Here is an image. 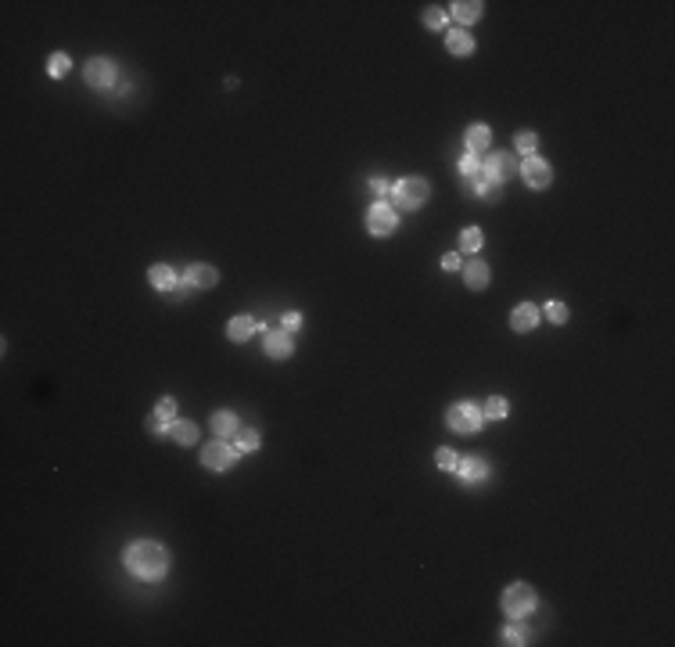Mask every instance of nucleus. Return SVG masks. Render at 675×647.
Returning a JSON list of instances; mask_svg holds the SVG:
<instances>
[{"label": "nucleus", "mask_w": 675, "mask_h": 647, "mask_svg": "<svg viewBox=\"0 0 675 647\" xmlns=\"http://www.w3.org/2000/svg\"><path fill=\"white\" fill-rule=\"evenodd\" d=\"M126 568H130L133 575H140V579H162L169 568V554L162 543H151V539H137V543L126 547L122 554Z\"/></svg>", "instance_id": "obj_1"}, {"label": "nucleus", "mask_w": 675, "mask_h": 647, "mask_svg": "<svg viewBox=\"0 0 675 647\" xmlns=\"http://www.w3.org/2000/svg\"><path fill=\"white\" fill-rule=\"evenodd\" d=\"M392 194H395L399 209H421L428 202L431 187H428V180H421V176H406V180H399V184H395Z\"/></svg>", "instance_id": "obj_2"}, {"label": "nucleus", "mask_w": 675, "mask_h": 647, "mask_svg": "<svg viewBox=\"0 0 675 647\" xmlns=\"http://www.w3.org/2000/svg\"><path fill=\"white\" fill-rule=\"evenodd\" d=\"M446 424L453 431H464V435H470V431H478L485 424V413H482V406H474V403H456L446 413Z\"/></svg>", "instance_id": "obj_3"}, {"label": "nucleus", "mask_w": 675, "mask_h": 647, "mask_svg": "<svg viewBox=\"0 0 675 647\" xmlns=\"http://www.w3.org/2000/svg\"><path fill=\"white\" fill-rule=\"evenodd\" d=\"M532 608H535V593H532V586L514 583V586L503 593V611H506L510 619H524Z\"/></svg>", "instance_id": "obj_4"}, {"label": "nucleus", "mask_w": 675, "mask_h": 647, "mask_svg": "<svg viewBox=\"0 0 675 647\" xmlns=\"http://www.w3.org/2000/svg\"><path fill=\"white\" fill-rule=\"evenodd\" d=\"M514 169H517V162H514V155H510V151H496V155H488L482 162V173H485V180H492V184H503V180H510V176H514Z\"/></svg>", "instance_id": "obj_5"}, {"label": "nucleus", "mask_w": 675, "mask_h": 647, "mask_svg": "<svg viewBox=\"0 0 675 647\" xmlns=\"http://www.w3.org/2000/svg\"><path fill=\"white\" fill-rule=\"evenodd\" d=\"M395 209L392 205H385V202H377V205H370V212H367V230L374 234V238H388V234L395 230Z\"/></svg>", "instance_id": "obj_6"}, {"label": "nucleus", "mask_w": 675, "mask_h": 647, "mask_svg": "<svg viewBox=\"0 0 675 647\" xmlns=\"http://www.w3.org/2000/svg\"><path fill=\"white\" fill-rule=\"evenodd\" d=\"M234 457H237V449L227 446L223 439H216V442H209L202 449V464L212 467V471H227V467H234Z\"/></svg>", "instance_id": "obj_7"}, {"label": "nucleus", "mask_w": 675, "mask_h": 647, "mask_svg": "<svg viewBox=\"0 0 675 647\" xmlns=\"http://www.w3.org/2000/svg\"><path fill=\"white\" fill-rule=\"evenodd\" d=\"M521 176H524V184L528 187H550V180H553V169H550V162H542V158H535V155H528L524 162H521Z\"/></svg>", "instance_id": "obj_8"}, {"label": "nucleus", "mask_w": 675, "mask_h": 647, "mask_svg": "<svg viewBox=\"0 0 675 647\" xmlns=\"http://www.w3.org/2000/svg\"><path fill=\"white\" fill-rule=\"evenodd\" d=\"M83 76H86V83H90V86L108 90V86L115 83V62H108V58H90V62H86V68H83Z\"/></svg>", "instance_id": "obj_9"}, {"label": "nucleus", "mask_w": 675, "mask_h": 647, "mask_svg": "<svg viewBox=\"0 0 675 647\" xmlns=\"http://www.w3.org/2000/svg\"><path fill=\"white\" fill-rule=\"evenodd\" d=\"M535 324H539V306H532V302H521L517 310L510 313V328L521 331V335H524V331H532Z\"/></svg>", "instance_id": "obj_10"}, {"label": "nucleus", "mask_w": 675, "mask_h": 647, "mask_svg": "<svg viewBox=\"0 0 675 647\" xmlns=\"http://www.w3.org/2000/svg\"><path fill=\"white\" fill-rule=\"evenodd\" d=\"M180 284H187V288H212L216 284V270L209 263H194V266H187V274H184V281H180Z\"/></svg>", "instance_id": "obj_11"}, {"label": "nucleus", "mask_w": 675, "mask_h": 647, "mask_svg": "<svg viewBox=\"0 0 675 647\" xmlns=\"http://www.w3.org/2000/svg\"><path fill=\"white\" fill-rule=\"evenodd\" d=\"M266 353L273 359H287L291 356V335L287 331H266Z\"/></svg>", "instance_id": "obj_12"}, {"label": "nucleus", "mask_w": 675, "mask_h": 647, "mask_svg": "<svg viewBox=\"0 0 675 647\" xmlns=\"http://www.w3.org/2000/svg\"><path fill=\"white\" fill-rule=\"evenodd\" d=\"M456 471H460L464 482H482V478L488 475V464H485L482 457H464L460 464H456Z\"/></svg>", "instance_id": "obj_13"}, {"label": "nucleus", "mask_w": 675, "mask_h": 647, "mask_svg": "<svg viewBox=\"0 0 675 647\" xmlns=\"http://www.w3.org/2000/svg\"><path fill=\"white\" fill-rule=\"evenodd\" d=\"M488 266L482 263V259H474V263H467L464 266V281H467V288H474V292H482V288L488 284Z\"/></svg>", "instance_id": "obj_14"}, {"label": "nucleus", "mask_w": 675, "mask_h": 647, "mask_svg": "<svg viewBox=\"0 0 675 647\" xmlns=\"http://www.w3.org/2000/svg\"><path fill=\"white\" fill-rule=\"evenodd\" d=\"M255 331H259V320H251V317H234L230 328H227V335H230L234 341H248Z\"/></svg>", "instance_id": "obj_15"}, {"label": "nucleus", "mask_w": 675, "mask_h": 647, "mask_svg": "<svg viewBox=\"0 0 675 647\" xmlns=\"http://www.w3.org/2000/svg\"><path fill=\"white\" fill-rule=\"evenodd\" d=\"M488 140H492V130H488V126H470V130H467V151L470 155H482L485 148H488Z\"/></svg>", "instance_id": "obj_16"}, {"label": "nucleus", "mask_w": 675, "mask_h": 647, "mask_svg": "<svg viewBox=\"0 0 675 647\" xmlns=\"http://www.w3.org/2000/svg\"><path fill=\"white\" fill-rule=\"evenodd\" d=\"M151 284L158 288V292H176V274H173V266H166V263H158V266H151Z\"/></svg>", "instance_id": "obj_17"}, {"label": "nucleus", "mask_w": 675, "mask_h": 647, "mask_svg": "<svg viewBox=\"0 0 675 647\" xmlns=\"http://www.w3.org/2000/svg\"><path fill=\"white\" fill-rule=\"evenodd\" d=\"M446 47H449V54H470V50H474V40H470L467 29H449Z\"/></svg>", "instance_id": "obj_18"}, {"label": "nucleus", "mask_w": 675, "mask_h": 647, "mask_svg": "<svg viewBox=\"0 0 675 647\" xmlns=\"http://www.w3.org/2000/svg\"><path fill=\"white\" fill-rule=\"evenodd\" d=\"M212 431L220 439H230V435H237V418H234V410H220L212 418Z\"/></svg>", "instance_id": "obj_19"}, {"label": "nucleus", "mask_w": 675, "mask_h": 647, "mask_svg": "<svg viewBox=\"0 0 675 647\" xmlns=\"http://www.w3.org/2000/svg\"><path fill=\"white\" fill-rule=\"evenodd\" d=\"M453 18H456V22H478V18H482V4H478V0H456V4H453Z\"/></svg>", "instance_id": "obj_20"}, {"label": "nucleus", "mask_w": 675, "mask_h": 647, "mask_svg": "<svg viewBox=\"0 0 675 647\" xmlns=\"http://www.w3.org/2000/svg\"><path fill=\"white\" fill-rule=\"evenodd\" d=\"M169 439H176L180 446H194L198 428H194L191 421H173V424H169Z\"/></svg>", "instance_id": "obj_21"}, {"label": "nucleus", "mask_w": 675, "mask_h": 647, "mask_svg": "<svg viewBox=\"0 0 675 647\" xmlns=\"http://www.w3.org/2000/svg\"><path fill=\"white\" fill-rule=\"evenodd\" d=\"M259 431H237V442H234V449H237V453H251V449H259Z\"/></svg>", "instance_id": "obj_22"}, {"label": "nucleus", "mask_w": 675, "mask_h": 647, "mask_svg": "<svg viewBox=\"0 0 675 647\" xmlns=\"http://www.w3.org/2000/svg\"><path fill=\"white\" fill-rule=\"evenodd\" d=\"M482 413H485V421H503L506 418V400L503 395H492V400L482 406Z\"/></svg>", "instance_id": "obj_23"}, {"label": "nucleus", "mask_w": 675, "mask_h": 647, "mask_svg": "<svg viewBox=\"0 0 675 647\" xmlns=\"http://www.w3.org/2000/svg\"><path fill=\"white\" fill-rule=\"evenodd\" d=\"M72 68V62H68V54H50V62H47V72H50V76L54 79H61L65 76V72Z\"/></svg>", "instance_id": "obj_24"}, {"label": "nucleus", "mask_w": 675, "mask_h": 647, "mask_svg": "<svg viewBox=\"0 0 675 647\" xmlns=\"http://www.w3.org/2000/svg\"><path fill=\"white\" fill-rule=\"evenodd\" d=\"M155 413H158V418L166 421V424H173V421H176V400H173V395H162L158 406H155Z\"/></svg>", "instance_id": "obj_25"}, {"label": "nucleus", "mask_w": 675, "mask_h": 647, "mask_svg": "<svg viewBox=\"0 0 675 647\" xmlns=\"http://www.w3.org/2000/svg\"><path fill=\"white\" fill-rule=\"evenodd\" d=\"M482 241H485V234H482L478 227H467V230L460 234V245H464L467 252H478V248H482Z\"/></svg>", "instance_id": "obj_26"}, {"label": "nucleus", "mask_w": 675, "mask_h": 647, "mask_svg": "<svg viewBox=\"0 0 675 647\" xmlns=\"http://www.w3.org/2000/svg\"><path fill=\"white\" fill-rule=\"evenodd\" d=\"M435 464H439L442 471H456V464H460V457H456V453H453L449 446H442L439 453H435Z\"/></svg>", "instance_id": "obj_27"}, {"label": "nucleus", "mask_w": 675, "mask_h": 647, "mask_svg": "<svg viewBox=\"0 0 675 647\" xmlns=\"http://www.w3.org/2000/svg\"><path fill=\"white\" fill-rule=\"evenodd\" d=\"M546 317H550V324H564V320H568V306L550 302V306H546Z\"/></svg>", "instance_id": "obj_28"}, {"label": "nucleus", "mask_w": 675, "mask_h": 647, "mask_svg": "<svg viewBox=\"0 0 675 647\" xmlns=\"http://www.w3.org/2000/svg\"><path fill=\"white\" fill-rule=\"evenodd\" d=\"M478 169H482V158L467 151V155L460 158V173H464V176H474V173H478Z\"/></svg>", "instance_id": "obj_29"}, {"label": "nucleus", "mask_w": 675, "mask_h": 647, "mask_svg": "<svg viewBox=\"0 0 675 647\" xmlns=\"http://www.w3.org/2000/svg\"><path fill=\"white\" fill-rule=\"evenodd\" d=\"M424 22H428L431 29H442V26H446V11H442V8H431V11L424 15Z\"/></svg>", "instance_id": "obj_30"}, {"label": "nucleus", "mask_w": 675, "mask_h": 647, "mask_svg": "<svg viewBox=\"0 0 675 647\" xmlns=\"http://www.w3.org/2000/svg\"><path fill=\"white\" fill-rule=\"evenodd\" d=\"M535 133H517V151H524V155H532L535 151Z\"/></svg>", "instance_id": "obj_31"}, {"label": "nucleus", "mask_w": 675, "mask_h": 647, "mask_svg": "<svg viewBox=\"0 0 675 647\" xmlns=\"http://www.w3.org/2000/svg\"><path fill=\"white\" fill-rule=\"evenodd\" d=\"M503 644H514V647H521L524 644V633H521V629H503Z\"/></svg>", "instance_id": "obj_32"}, {"label": "nucleus", "mask_w": 675, "mask_h": 647, "mask_svg": "<svg viewBox=\"0 0 675 647\" xmlns=\"http://www.w3.org/2000/svg\"><path fill=\"white\" fill-rule=\"evenodd\" d=\"M370 191H374V194H388L392 187H388V180H385V176H374V180H370Z\"/></svg>", "instance_id": "obj_33"}, {"label": "nucleus", "mask_w": 675, "mask_h": 647, "mask_svg": "<svg viewBox=\"0 0 675 647\" xmlns=\"http://www.w3.org/2000/svg\"><path fill=\"white\" fill-rule=\"evenodd\" d=\"M298 328H302V317H298V313H287V317H284V331L291 335V331H298Z\"/></svg>", "instance_id": "obj_34"}, {"label": "nucleus", "mask_w": 675, "mask_h": 647, "mask_svg": "<svg viewBox=\"0 0 675 647\" xmlns=\"http://www.w3.org/2000/svg\"><path fill=\"white\" fill-rule=\"evenodd\" d=\"M442 266H446V270H456V266H460V256H456V252H449V256H442Z\"/></svg>", "instance_id": "obj_35"}, {"label": "nucleus", "mask_w": 675, "mask_h": 647, "mask_svg": "<svg viewBox=\"0 0 675 647\" xmlns=\"http://www.w3.org/2000/svg\"><path fill=\"white\" fill-rule=\"evenodd\" d=\"M148 431H166V421L155 413V418H148Z\"/></svg>", "instance_id": "obj_36"}]
</instances>
